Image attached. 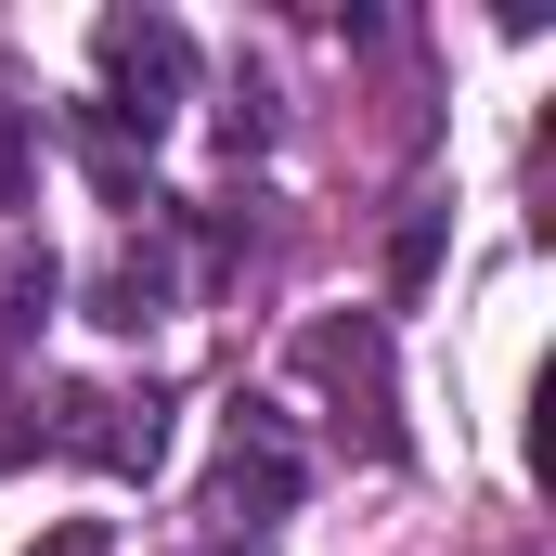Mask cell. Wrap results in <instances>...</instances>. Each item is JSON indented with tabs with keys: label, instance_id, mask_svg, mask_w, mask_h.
<instances>
[{
	"label": "cell",
	"instance_id": "obj_1",
	"mask_svg": "<svg viewBox=\"0 0 556 556\" xmlns=\"http://www.w3.org/2000/svg\"><path fill=\"white\" fill-rule=\"evenodd\" d=\"M91 65H104V104H91V117L117 142H155L194 104V39H181L168 13H104V26H91Z\"/></svg>",
	"mask_w": 556,
	"mask_h": 556
},
{
	"label": "cell",
	"instance_id": "obj_2",
	"mask_svg": "<svg viewBox=\"0 0 556 556\" xmlns=\"http://www.w3.org/2000/svg\"><path fill=\"white\" fill-rule=\"evenodd\" d=\"M285 505H298V440L247 402V415H233V440H220V479H207V531H247V544H260Z\"/></svg>",
	"mask_w": 556,
	"mask_h": 556
},
{
	"label": "cell",
	"instance_id": "obj_3",
	"mask_svg": "<svg viewBox=\"0 0 556 556\" xmlns=\"http://www.w3.org/2000/svg\"><path fill=\"white\" fill-rule=\"evenodd\" d=\"M298 376L311 389H337V415L363 427V453H402V415H389V337L350 311V324H311L298 337Z\"/></svg>",
	"mask_w": 556,
	"mask_h": 556
},
{
	"label": "cell",
	"instance_id": "obj_4",
	"mask_svg": "<svg viewBox=\"0 0 556 556\" xmlns=\"http://www.w3.org/2000/svg\"><path fill=\"white\" fill-rule=\"evenodd\" d=\"M52 440H65V453H91V466H155V402H104V389H65Z\"/></svg>",
	"mask_w": 556,
	"mask_h": 556
},
{
	"label": "cell",
	"instance_id": "obj_5",
	"mask_svg": "<svg viewBox=\"0 0 556 556\" xmlns=\"http://www.w3.org/2000/svg\"><path fill=\"white\" fill-rule=\"evenodd\" d=\"M91 324H117V337L168 324V247H117V260H104V285H91Z\"/></svg>",
	"mask_w": 556,
	"mask_h": 556
},
{
	"label": "cell",
	"instance_id": "obj_6",
	"mask_svg": "<svg viewBox=\"0 0 556 556\" xmlns=\"http://www.w3.org/2000/svg\"><path fill=\"white\" fill-rule=\"evenodd\" d=\"M0 207H26V104H13V65H0Z\"/></svg>",
	"mask_w": 556,
	"mask_h": 556
},
{
	"label": "cell",
	"instance_id": "obj_7",
	"mask_svg": "<svg viewBox=\"0 0 556 556\" xmlns=\"http://www.w3.org/2000/svg\"><path fill=\"white\" fill-rule=\"evenodd\" d=\"M52 556H104V531H52Z\"/></svg>",
	"mask_w": 556,
	"mask_h": 556
}]
</instances>
